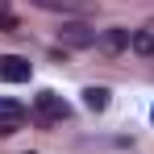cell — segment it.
Instances as JSON below:
<instances>
[{
  "mask_svg": "<svg viewBox=\"0 0 154 154\" xmlns=\"http://www.w3.org/2000/svg\"><path fill=\"white\" fill-rule=\"evenodd\" d=\"M129 50H133V54H146V58H150V54H154V25L137 29V33H133V42H129Z\"/></svg>",
  "mask_w": 154,
  "mask_h": 154,
  "instance_id": "52a82bcc",
  "label": "cell"
},
{
  "mask_svg": "<svg viewBox=\"0 0 154 154\" xmlns=\"http://www.w3.org/2000/svg\"><path fill=\"white\" fill-rule=\"evenodd\" d=\"M46 13H63V17H92L96 13V0H29Z\"/></svg>",
  "mask_w": 154,
  "mask_h": 154,
  "instance_id": "7a4b0ae2",
  "label": "cell"
},
{
  "mask_svg": "<svg viewBox=\"0 0 154 154\" xmlns=\"http://www.w3.org/2000/svg\"><path fill=\"white\" fill-rule=\"evenodd\" d=\"M21 125H25V108H21L17 100H0V137L17 133Z\"/></svg>",
  "mask_w": 154,
  "mask_h": 154,
  "instance_id": "5b68a950",
  "label": "cell"
},
{
  "mask_svg": "<svg viewBox=\"0 0 154 154\" xmlns=\"http://www.w3.org/2000/svg\"><path fill=\"white\" fill-rule=\"evenodd\" d=\"M33 108H38V117H42V121H67V117H71V104L63 100L58 92H38Z\"/></svg>",
  "mask_w": 154,
  "mask_h": 154,
  "instance_id": "6da1fadb",
  "label": "cell"
},
{
  "mask_svg": "<svg viewBox=\"0 0 154 154\" xmlns=\"http://www.w3.org/2000/svg\"><path fill=\"white\" fill-rule=\"evenodd\" d=\"M0 29L4 33H17V17L8 13V0H0Z\"/></svg>",
  "mask_w": 154,
  "mask_h": 154,
  "instance_id": "9c48e42d",
  "label": "cell"
},
{
  "mask_svg": "<svg viewBox=\"0 0 154 154\" xmlns=\"http://www.w3.org/2000/svg\"><path fill=\"white\" fill-rule=\"evenodd\" d=\"M83 104H88L92 112L108 108V88H83Z\"/></svg>",
  "mask_w": 154,
  "mask_h": 154,
  "instance_id": "ba28073f",
  "label": "cell"
},
{
  "mask_svg": "<svg viewBox=\"0 0 154 154\" xmlns=\"http://www.w3.org/2000/svg\"><path fill=\"white\" fill-rule=\"evenodd\" d=\"M129 42H133V33L129 29H100V46L104 54H121V50H129Z\"/></svg>",
  "mask_w": 154,
  "mask_h": 154,
  "instance_id": "8992f818",
  "label": "cell"
},
{
  "mask_svg": "<svg viewBox=\"0 0 154 154\" xmlns=\"http://www.w3.org/2000/svg\"><path fill=\"white\" fill-rule=\"evenodd\" d=\"M150 121H154V108H150Z\"/></svg>",
  "mask_w": 154,
  "mask_h": 154,
  "instance_id": "30bf717a",
  "label": "cell"
},
{
  "mask_svg": "<svg viewBox=\"0 0 154 154\" xmlns=\"http://www.w3.org/2000/svg\"><path fill=\"white\" fill-rule=\"evenodd\" d=\"M29 75H33L29 58H17V54L0 58V79H4V83H29Z\"/></svg>",
  "mask_w": 154,
  "mask_h": 154,
  "instance_id": "277c9868",
  "label": "cell"
},
{
  "mask_svg": "<svg viewBox=\"0 0 154 154\" xmlns=\"http://www.w3.org/2000/svg\"><path fill=\"white\" fill-rule=\"evenodd\" d=\"M58 42L71 46V50H83V46H96L100 42V29H92V25H63L58 29Z\"/></svg>",
  "mask_w": 154,
  "mask_h": 154,
  "instance_id": "3957f363",
  "label": "cell"
}]
</instances>
